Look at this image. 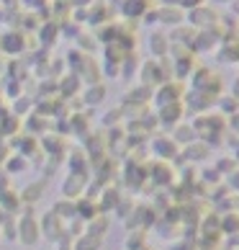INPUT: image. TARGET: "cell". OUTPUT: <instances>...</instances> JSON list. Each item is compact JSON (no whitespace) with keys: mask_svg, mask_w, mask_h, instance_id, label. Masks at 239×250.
Here are the masks:
<instances>
[{"mask_svg":"<svg viewBox=\"0 0 239 250\" xmlns=\"http://www.w3.org/2000/svg\"><path fill=\"white\" fill-rule=\"evenodd\" d=\"M21 237L26 240V243H34V240H36V235H34V222H23Z\"/></svg>","mask_w":239,"mask_h":250,"instance_id":"6da1fadb","label":"cell"}]
</instances>
